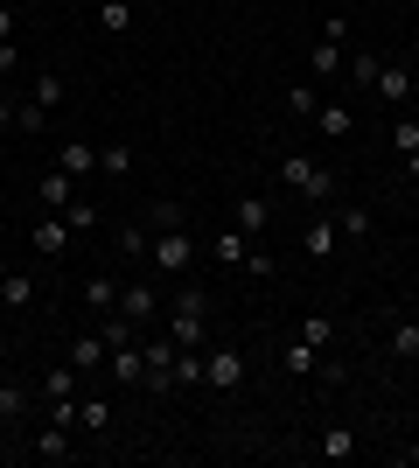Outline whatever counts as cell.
<instances>
[{
  "label": "cell",
  "mask_w": 419,
  "mask_h": 468,
  "mask_svg": "<svg viewBox=\"0 0 419 468\" xmlns=\"http://www.w3.org/2000/svg\"><path fill=\"white\" fill-rule=\"evenodd\" d=\"M99 356H105V329L99 335H78V343H70V371L91 378V371H99Z\"/></svg>",
  "instance_id": "2e32d148"
},
{
  "label": "cell",
  "mask_w": 419,
  "mask_h": 468,
  "mask_svg": "<svg viewBox=\"0 0 419 468\" xmlns=\"http://www.w3.org/2000/svg\"><path fill=\"white\" fill-rule=\"evenodd\" d=\"M7 126H15V98H0V133H7Z\"/></svg>",
  "instance_id": "ee69618b"
},
{
  "label": "cell",
  "mask_w": 419,
  "mask_h": 468,
  "mask_svg": "<svg viewBox=\"0 0 419 468\" xmlns=\"http://www.w3.org/2000/svg\"><path fill=\"white\" fill-rule=\"evenodd\" d=\"M413 322H419V308H413Z\"/></svg>",
  "instance_id": "7dc6e473"
},
{
  "label": "cell",
  "mask_w": 419,
  "mask_h": 468,
  "mask_svg": "<svg viewBox=\"0 0 419 468\" xmlns=\"http://www.w3.org/2000/svg\"><path fill=\"white\" fill-rule=\"evenodd\" d=\"M70 203H78V176H63V168H49V176H42V210H70Z\"/></svg>",
  "instance_id": "30bf717a"
},
{
  "label": "cell",
  "mask_w": 419,
  "mask_h": 468,
  "mask_svg": "<svg viewBox=\"0 0 419 468\" xmlns=\"http://www.w3.org/2000/svg\"><path fill=\"white\" fill-rule=\"evenodd\" d=\"M321 42H350V15H329V21H321Z\"/></svg>",
  "instance_id": "ab89813d"
},
{
  "label": "cell",
  "mask_w": 419,
  "mask_h": 468,
  "mask_svg": "<svg viewBox=\"0 0 419 468\" xmlns=\"http://www.w3.org/2000/svg\"><path fill=\"white\" fill-rule=\"evenodd\" d=\"M245 273H252V280H273V252H245Z\"/></svg>",
  "instance_id": "60d3db41"
},
{
  "label": "cell",
  "mask_w": 419,
  "mask_h": 468,
  "mask_svg": "<svg viewBox=\"0 0 419 468\" xmlns=\"http://www.w3.org/2000/svg\"><path fill=\"white\" fill-rule=\"evenodd\" d=\"M36 454H42V462H70L78 448H70V433H63L57 420H49V427H42V441H36Z\"/></svg>",
  "instance_id": "7402d4cb"
},
{
  "label": "cell",
  "mask_w": 419,
  "mask_h": 468,
  "mask_svg": "<svg viewBox=\"0 0 419 468\" xmlns=\"http://www.w3.org/2000/svg\"><path fill=\"white\" fill-rule=\"evenodd\" d=\"M336 231H342V238H371L378 224H371V210H363V203H342V210H336Z\"/></svg>",
  "instance_id": "603a6c76"
},
{
  "label": "cell",
  "mask_w": 419,
  "mask_h": 468,
  "mask_svg": "<svg viewBox=\"0 0 419 468\" xmlns=\"http://www.w3.org/2000/svg\"><path fill=\"white\" fill-rule=\"evenodd\" d=\"M63 224H70V231H91V224H99V203H84V196H78V203L63 210Z\"/></svg>",
  "instance_id": "d590c367"
},
{
  "label": "cell",
  "mask_w": 419,
  "mask_h": 468,
  "mask_svg": "<svg viewBox=\"0 0 419 468\" xmlns=\"http://www.w3.org/2000/svg\"><path fill=\"white\" fill-rule=\"evenodd\" d=\"M392 350H399V356H419V322H413V314L392 329Z\"/></svg>",
  "instance_id": "e575fe53"
},
{
  "label": "cell",
  "mask_w": 419,
  "mask_h": 468,
  "mask_svg": "<svg viewBox=\"0 0 419 468\" xmlns=\"http://www.w3.org/2000/svg\"><path fill=\"white\" fill-rule=\"evenodd\" d=\"M342 70H350V84H357V91H371V84H378V57H350Z\"/></svg>",
  "instance_id": "1f68e13d"
},
{
  "label": "cell",
  "mask_w": 419,
  "mask_h": 468,
  "mask_svg": "<svg viewBox=\"0 0 419 468\" xmlns=\"http://www.w3.org/2000/svg\"><path fill=\"white\" fill-rule=\"evenodd\" d=\"M105 371H112V385H140V378H147V350H140V335L105 350Z\"/></svg>",
  "instance_id": "8992f818"
},
{
  "label": "cell",
  "mask_w": 419,
  "mask_h": 468,
  "mask_svg": "<svg viewBox=\"0 0 419 468\" xmlns=\"http://www.w3.org/2000/svg\"><path fill=\"white\" fill-rule=\"evenodd\" d=\"M147 224H154V231H175V224H189V217H182V203H154Z\"/></svg>",
  "instance_id": "74e56055"
},
{
  "label": "cell",
  "mask_w": 419,
  "mask_h": 468,
  "mask_svg": "<svg viewBox=\"0 0 419 468\" xmlns=\"http://www.w3.org/2000/svg\"><path fill=\"white\" fill-rule=\"evenodd\" d=\"M15 63H21V49H15V42H0V70H15Z\"/></svg>",
  "instance_id": "7bdbcfd3"
},
{
  "label": "cell",
  "mask_w": 419,
  "mask_h": 468,
  "mask_svg": "<svg viewBox=\"0 0 419 468\" xmlns=\"http://www.w3.org/2000/svg\"><path fill=\"white\" fill-rule=\"evenodd\" d=\"M99 176H133V147H126V140L99 147Z\"/></svg>",
  "instance_id": "484cf974"
},
{
  "label": "cell",
  "mask_w": 419,
  "mask_h": 468,
  "mask_svg": "<svg viewBox=\"0 0 419 468\" xmlns=\"http://www.w3.org/2000/svg\"><path fill=\"white\" fill-rule=\"evenodd\" d=\"M371 91L384 98V105H405L413 98V63H378V84Z\"/></svg>",
  "instance_id": "ba28073f"
},
{
  "label": "cell",
  "mask_w": 419,
  "mask_h": 468,
  "mask_svg": "<svg viewBox=\"0 0 419 468\" xmlns=\"http://www.w3.org/2000/svg\"><path fill=\"white\" fill-rule=\"evenodd\" d=\"M279 182L294 196H308V203H329V196H336V168H321L315 154H287L279 161Z\"/></svg>",
  "instance_id": "7a4b0ae2"
},
{
  "label": "cell",
  "mask_w": 419,
  "mask_h": 468,
  "mask_svg": "<svg viewBox=\"0 0 419 468\" xmlns=\"http://www.w3.org/2000/svg\"><path fill=\"white\" fill-rule=\"evenodd\" d=\"M321 133H329V140H350V133H357V112H350V105H321Z\"/></svg>",
  "instance_id": "ffe728a7"
},
{
  "label": "cell",
  "mask_w": 419,
  "mask_h": 468,
  "mask_svg": "<svg viewBox=\"0 0 419 468\" xmlns=\"http://www.w3.org/2000/svg\"><path fill=\"white\" fill-rule=\"evenodd\" d=\"M57 168H63V176H91V168H99V147H91V140H63Z\"/></svg>",
  "instance_id": "4fadbf2b"
},
{
  "label": "cell",
  "mask_w": 419,
  "mask_h": 468,
  "mask_svg": "<svg viewBox=\"0 0 419 468\" xmlns=\"http://www.w3.org/2000/svg\"><path fill=\"white\" fill-rule=\"evenodd\" d=\"M140 350H147V378H140V385L154 391V399H168V391H175V356H182V343L161 329V335H140Z\"/></svg>",
  "instance_id": "3957f363"
},
{
  "label": "cell",
  "mask_w": 419,
  "mask_h": 468,
  "mask_svg": "<svg viewBox=\"0 0 419 468\" xmlns=\"http://www.w3.org/2000/svg\"><path fill=\"white\" fill-rule=\"evenodd\" d=\"M120 252L126 259H147V224H120Z\"/></svg>",
  "instance_id": "836d02e7"
},
{
  "label": "cell",
  "mask_w": 419,
  "mask_h": 468,
  "mask_svg": "<svg viewBox=\"0 0 419 468\" xmlns=\"http://www.w3.org/2000/svg\"><path fill=\"white\" fill-rule=\"evenodd\" d=\"M231 224H238L245 238H259L273 217H266V196H238V210H231Z\"/></svg>",
  "instance_id": "9a60e30c"
},
{
  "label": "cell",
  "mask_w": 419,
  "mask_h": 468,
  "mask_svg": "<svg viewBox=\"0 0 419 468\" xmlns=\"http://www.w3.org/2000/svg\"><path fill=\"white\" fill-rule=\"evenodd\" d=\"M15 126H21V133H42V126H49V112L28 98V105H15Z\"/></svg>",
  "instance_id": "8d00e7d4"
},
{
  "label": "cell",
  "mask_w": 419,
  "mask_h": 468,
  "mask_svg": "<svg viewBox=\"0 0 419 468\" xmlns=\"http://www.w3.org/2000/svg\"><path fill=\"white\" fill-rule=\"evenodd\" d=\"M0 454H7V420H0Z\"/></svg>",
  "instance_id": "bcb514c9"
},
{
  "label": "cell",
  "mask_w": 419,
  "mask_h": 468,
  "mask_svg": "<svg viewBox=\"0 0 419 468\" xmlns=\"http://www.w3.org/2000/svg\"><path fill=\"white\" fill-rule=\"evenodd\" d=\"M300 245H308V259H336V245H342V231H336V217H315L308 231H300Z\"/></svg>",
  "instance_id": "8fae6325"
},
{
  "label": "cell",
  "mask_w": 419,
  "mask_h": 468,
  "mask_svg": "<svg viewBox=\"0 0 419 468\" xmlns=\"http://www.w3.org/2000/svg\"><path fill=\"white\" fill-rule=\"evenodd\" d=\"M392 147H399V154H419V119H413V112L392 126Z\"/></svg>",
  "instance_id": "d6a6232c"
},
{
  "label": "cell",
  "mask_w": 419,
  "mask_h": 468,
  "mask_svg": "<svg viewBox=\"0 0 419 468\" xmlns=\"http://www.w3.org/2000/svg\"><path fill=\"white\" fill-rule=\"evenodd\" d=\"M0 42H15V7H0Z\"/></svg>",
  "instance_id": "b9f144b4"
},
{
  "label": "cell",
  "mask_w": 419,
  "mask_h": 468,
  "mask_svg": "<svg viewBox=\"0 0 419 468\" xmlns=\"http://www.w3.org/2000/svg\"><path fill=\"white\" fill-rule=\"evenodd\" d=\"M70 238H78V231H70V224H63L57 210H42V224L28 231V245H36L42 259H63V252H70Z\"/></svg>",
  "instance_id": "52a82bcc"
},
{
  "label": "cell",
  "mask_w": 419,
  "mask_h": 468,
  "mask_svg": "<svg viewBox=\"0 0 419 468\" xmlns=\"http://www.w3.org/2000/svg\"><path fill=\"white\" fill-rule=\"evenodd\" d=\"M405 176H413V182H419V154H405Z\"/></svg>",
  "instance_id": "f6af8a7d"
},
{
  "label": "cell",
  "mask_w": 419,
  "mask_h": 468,
  "mask_svg": "<svg viewBox=\"0 0 419 468\" xmlns=\"http://www.w3.org/2000/svg\"><path fill=\"white\" fill-rule=\"evenodd\" d=\"M308 63H315V78H336L350 57H342V42H315V57H308Z\"/></svg>",
  "instance_id": "83f0119b"
},
{
  "label": "cell",
  "mask_w": 419,
  "mask_h": 468,
  "mask_svg": "<svg viewBox=\"0 0 419 468\" xmlns=\"http://www.w3.org/2000/svg\"><path fill=\"white\" fill-rule=\"evenodd\" d=\"M287 112H300V119H315V112H321V98H315V84H294V91H287Z\"/></svg>",
  "instance_id": "4dcf8cb0"
},
{
  "label": "cell",
  "mask_w": 419,
  "mask_h": 468,
  "mask_svg": "<svg viewBox=\"0 0 419 468\" xmlns=\"http://www.w3.org/2000/svg\"><path fill=\"white\" fill-rule=\"evenodd\" d=\"M168 335H175L182 350H203L210 343V293L203 287H182L175 308H168Z\"/></svg>",
  "instance_id": "6da1fadb"
},
{
  "label": "cell",
  "mask_w": 419,
  "mask_h": 468,
  "mask_svg": "<svg viewBox=\"0 0 419 468\" xmlns=\"http://www.w3.org/2000/svg\"><path fill=\"white\" fill-rule=\"evenodd\" d=\"M245 252H252V238H245L238 224H231V231H217V238H210V259H217V266H245Z\"/></svg>",
  "instance_id": "5bb4252c"
},
{
  "label": "cell",
  "mask_w": 419,
  "mask_h": 468,
  "mask_svg": "<svg viewBox=\"0 0 419 468\" xmlns=\"http://www.w3.org/2000/svg\"><path fill=\"white\" fill-rule=\"evenodd\" d=\"M315 343H300V335H294V343H287V350H279V364H287V378H308V371H315Z\"/></svg>",
  "instance_id": "44dd1931"
},
{
  "label": "cell",
  "mask_w": 419,
  "mask_h": 468,
  "mask_svg": "<svg viewBox=\"0 0 419 468\" xmlns=\"http://www.w3.org/2000/svg\"><path fill=\"white\" fill-rule=\"evenodd\" d=\"M28 98H36L42 112H57L63 98H70V84H63V78H57V70H42V78H36V91H28Z\"/></svg>",
  "instance_id": "cb8c5ba5"
},
{
  "label": "cell",
  "mask_w": 419,
  "mask_h": 468,
  "mask_svg": "<svg viewBox=\"0 0 419 468\" xmlns=\"http://www.w3.org/2000/svg\"><path fill=\"white\" fill-rule=\"evenodd\" d=\"M84 308L112 314V308H120V280H84Z\"/></svg>",
  "instance_id": "ac0fdd59"
},
{
  "label": "cell",
  "mask_w": 419,
  "mask_h": 468,
  "mask_svg": "<svg viewBox=\"0 0 419 468\" xmlns=\"http://www.w3.org/2000/svg\"><path fill=\"white\" fill-rule=\"evenodd\" d=\"M120 314L133 322V329H147L154 322V287L147 280H133V287H120Z\"/></svg>",
  "instance_id": "9c48e42d"
},
{
  "label": "cell",
  "mask_w": 419,
  "mask_h": 468,
  "mask_svg": "<svg viewBox=\"0 0 419 468\" xmlns=\"http://www.w3.org/2000/svg\"><path fill=\"white\" fill-rule=\"evenodd\" d=\"M321 462H350V454H363V441H357V427H321Z\"/></svg>",
  "instance_id": "7c38bea8"
},
{
  "label": "cell",
  "mask_w": 419,
  "mask_h": 468,
  "mask_svg": "<svg viewBox=\"0 0 419 468\" xmlns=\"http://www.w3.org/2000/svg\"><path fill=\"white\" fill-rule=\"evenodd\" d=\"M78 406H84L78 391H70V399H49V420H57V427H70V420H78Z\"/></svg>",
  "instance_id": "f35d334b"
},
{
  "label": "cell",
  "mask_w": 419,
  "mask_h": 468,
  "mask_svg": "<svg viewBox=\"0 0 419 468\" xmlns=\"http://www.w3.org/2000/svg\"><path fill=\"white\" fill-rule=\"evenodd\" d=\"M70 391H78V371H70V364H57V371L42 378V399H70Z\"/></svg>",
  "instance_id": "f1b7e54d"
},
{
  "label": "cell",
  "mask_w": 419,
  "mask_h": 468,
  "mask_svg": "<svg viewBox=\"0 0 419 468\" xmlns=\"http://www.w3.org/2000/svg\"><path fill=\"white\" fill-rule=\"evenodd\" d=\"M329 335H336L329 314H308V322H300V343H315V350H329Z\"/></svg>",
  "instance_id": "f546056e"
},
{
  "label": "cell",
  "mask_w": 419,
  "mask_h": 468,
  "mask_svg": "<svg viewBox=\"0 0 419 468\" xmlns=\"http://www.w3.org/2000/svg\"><path fill=\"white\" fill-rule=\"evenodd\" d=\"M0 420H7V427L28 420V385H21V378H0Z\"/></svg>",
  "instance_id": "e0dca14e"
},
{
  "label": "cell",
  "mask_w": 419,
  "mask_h": 468,
  "mask_svg": "<svg viewBox=\"0 0 419 468\" xmlns=\"http://www.w3.org/2000/svg\"><path fill=\"white\" fill-rule=\"evenodd\" d=\"M203 385H210V391H238L245 385V350H231V343L203 350Z\"/></svg>",
  "instance_id": "5b68a950"
},
{
  "label": "cell",
  "mask_w": 419,
  "mask_h": 468,
  "mask_svg": "<svg viewBox=\"0 0 419 468\" xmlns=\"http://www.w3.org/2000/svg\"><path fill=\"white\" fill-rule=\"evenodd\" d=\"M99 28L105 36H126V28H133V7H126V0H99Z\"/></svg>",
  "instance_id": "d4e9b609"
},
{
  "label": "cell",
  "mask_w": 419,
  "mask_h": 468,
  "mask_svg": "<svg viewBox=\"0 0 419 468\" xmlns=\"http://www.w3.org/2000/svg\"><path fill=\"white\" fill-rule=\"evenodd\" d=\"M78 420H84L91 433H105V427H112V399H105V391H99V399H84V406H78Z\"/></svg>",
  "instance_id": "4316f807"
},
{
  "label": "cell",
  "mask_w": 419,
  "mask_h": 468,
  "mask_svg": "<svg viewBox=\"0 0 419 468\" xmlns=\"http://www.w3.org/2000/svg\"><path fill=\"white\" fill-rule=\"evenodd\" d=\"M147 259H154V273H189V266H196V238H189V224L154 231V238H147Z\"/></svg>",
  "instance_id": "277c9868"
},
{
  "label": "cell",
  "mask_w": 419,
  "mask_h": 468,
  "mask_svg": "<svg viewBox=\"0 0 419 468\" xmlns=\"http://www.w3.org/2000/svg\"><path fill=\"white\" fill-rule=\"evenodd\" d=\"M36 301V280L28 273H0V308H28Z\"/></svg>",
  "instance_id": "d6986e66"
}]
</instances>
